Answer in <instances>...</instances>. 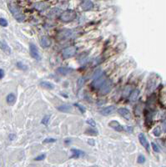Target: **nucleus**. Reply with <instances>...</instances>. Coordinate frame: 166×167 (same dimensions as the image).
<instances>
[{"mask_svg": "<svg viewBox=\"0 0 166 167\" xmlns=\"http://www.w3.org/2000/svg\"><path fill=\"white\" fill-rule=\"evenodd\" d=\"M107 79H108L106 77L105 73L102 72L100 69L97 70L94 74V79H93V81H92L91 85L93 86V88L94 89H100Z\"/></svg>", "mask_w": 166, "mask_h": 167, "instance_id": "obj_1", "label": "nucleus"}, {"mask_svg": "<svg viewBox=\"0 0 166 167\" xmlns=\"http://www.w3.org/2000/svg\"><path fill=\"white\" fill-rule=\"evenodd\" d=\"M8 8L10 11V13H12L13 18H15L18 22H23L25 19V16L23 13L21 12V10L18 9V7L13 2H9L8 3Z\"/></svg>", "mask_w": 166, "mask_h": 167, "instance_id": "obj_2", "label": "nucleus"}, {"mask_svg": "<svg viewBox=\"0 0 166 167\" xmlns=\"http://www.w3.org/2000/svg\"><path fill=\"white\" fill-rule=\"evenodd\" d=\"M77 17V13L73 9H68L65 10L64 12H63L60 15V19L63 22L68 23V22L73 21Z\"/></svg>", "mask_w": 166, "mask_h": 167, "instance_id": "obj_3", "label": "nucleus"}, {"mask_svg": "<svg viewBox=\"0 0 166 167\" xmlns=\"http://www.w3.org/2000/svg\"><path fill=\"white\" fill-rule=\"evenodd\" d=\"M76 51H77V49H76L74 46H70V47L65 48L64 49H63V51H62V57L64 59L72 58L76 54Z\"/></svg>", "mask_w": 166, "mask_h": 167, "instance_id": "obj_4", "label": "nucleus"}, {"mask_svg": "<svg viewBox=\"0 0 166 167\" xmlns=\"http://www.w3.org/2000/svg\"><path fill=\"white\" fill-rule=\"evenodd\" d=\"M113 88V82L111 79H107L104 84L101 86V88L99 89V92L100 94L104 95L106 94H108V93H109L111 91V89Z\"/></svg>", "mask_w": 166, "mask_h": 167, "instance_id": "obj_5", "label": "nucleus"}, {"mask_svg": "<svg viewBox=\"0 0 166 167\" xmlns=\"http://www.w3.org/2000/svg\"><path fill=\"white\" fill-rule=\"evenodd\" d=\"M29 53H30V55L32 58H34V59L39 60L41 59L40 54L39 53V49H38L37 46L34 44V43H30V44H29Z\"/></svg>", "mask_w": 166, "mask_h": 167, "instance_id": "obj_6", "label": "nucleus"}, {"mask_svg": "<svg viewBox=\"0 0 166 167\" xmlns=\"http://www.w3.org/2000/svg\"><path fill=\"white\" fill-rule=\"evenodd\" d=\"M139 139H140V144L142 145V146H144V148H145L147 151L149 152L150 146H149V143L146 138V136L144 135L143 133H140V135H139Z\"/></svg>", "mask_w": 166, "mask_h": 167, "instance_id": "obj_7", "label": "nucleus"}, {"mask_svg": "<svg viewBox=\"0 0 166 167\" xmlns=\"http://www.w3.org/2000/svg\"><path fill=\"white\" fill-rule=\"evenodd\" d=\"M115 106L114 105H110V106H108V107H105V108H103L100 109V114L102 115H104V116H108V115H110L112 114L114 111H115Z\"/></svg>", "mask_w": 166, "mask_h": 167, "instance_id": "obj_8", "label": "nucleus"}, {"mask_svg": "<svg viewBox=\"0 0 166 167\" xmlns=\"http://www.w3.org/2000/svg\"><path fill=\"white\" fill-rule=\"evenodd\" d=\"M80 5H81L82 9L84 11H89V10L93 9V8H94L93 2L90 1V0H84V1L81 2Z\"/></svg>", "mask_w": 166, "mask_h": 167, "instance_id": "obj_9", "label": "nucleus"}, {"mask_svg": "<svg viewBox=\"0 0 166 167\" xmlns=\"http://www.w3.org/2000/svg\"><path fill=\"white\" fill-rule=\"evenodd\" d=\"M118 113L120 114V115L124 118L125 120H129L131 119V113L128 109L126 108H120L118 109Z\"/></svg>", "mask_w": 166, "mask_h": 167, "instance_id": "obj_10", "label": "nucleus"}, {"mask_svg": "<svg viewBox=\"0 0 166 167\" xmlns=\"http://www.w3.org/2000/svg\"><path fill=\"white\" fill-rule=\"evenodd\" d=\"M40 44H41L43 49H46L50 47V45L52 44V41H51L50 38L48 36H43L40 39Z\"/></svg>", "mask_w": 166, "mask_h": 167, "instance_id": "obj_11", "label": "nucleus"}, {"mask_svg": "<svg viewBox=\"0 0 166 167\" xmlns=\"http://www.w3.org/2000/svg\"><path fill=\"white\" fill-rule=\"evenodd\" d=\"M73 69L69 67H59L56 69V72L61 75H67L69 74L72 73Z\"/></svg>", "mask_w": 166, "mask_h": 167, "instance_id": "obj_12", "label": "nucleus"}, {"mask_svg": "<svg viewBox=\"0 0 166 167\" xmlns=\"http://www.w3.org/2000/svg\"><path fill=\"white\" fill-rule=\"evenodd\" d=\"M108 125H109L112 129H114V130L118 131V132H121V131L124 130V127L122 126L118 121H116V120H112V121H110Z\"/></svg>", "mask_w": 166, "mask_h": 167, "instance_id": "obj_13", "label": "nucleus"}, {"mask_svg": "<svg viewBox=\"0 0 166 167\" xmlns=\"http://www.w3.org/2000/svg\"><path fill=\"white\" fill-rule=\"evenodd\" d=\"M71 152H72L71 158H74V159L79 158L85 155V153H84L83 150H80L78 149H71Z\"/></svg>", "mask_w": 166, "mask_h": 167, "instance_id": "obj_14", "label": "nucleus"}, {"mask_svg": "<svg viewBox=\"0 0 166 167\" xmlns=\"http://www.w3.org/2000/svg\"><path fill=\"white\" fill-rule=\"evenodd\" d=\"M57 109H58V110L64 112V113H69L72 110V106L69 105H62L58 106Z\"/></svg>", "mask_w": 166, "mask_h": 167, "instance_id": "obj_15", "label": "nucleus"}, {"mask_svg": "<svg viewBox=\"0 0 166 167\" xmlns=\"http://www.w3.org/2000/svg\"><path fill=\"white\" fill-rule=\"evenodd\" d=\"M39 85L43 87L44 89H54V85L50 83V82H48V81H41L39 83Z\"/></svg>", "mask_w": 166, "mask_h": 167, "instance_id": "obj_16", "label": "nucleus"}, {"mask_svg": "<svg viewBox=\"0 0 166 167\" xmlns=\"http://www.w3.org/2000/svg\"><path fill=\"white\" fill-rule=\"evenodd\" d=\"M139 95H140V90H139L138 89H134L129 95V100L132 101V102H134V101H135L138 99Z\"/></svg>", "mask_w": 166, "mask_h": 167, "instance_id": "obj_17", "label": "nucleus"}, {"mask_svg": "<svg viewBox=\"0 0 166 167\" xmlns=\"http://www.w3.org/2000/svg\"><path fill=\"white\" fill-rule=\"evenodd\" d=\"M72 34V32L70 30H63L60 33H59V36H60V39H67L69 38L70 35Z\"/></svg>", "mask_w": 166, "mask_h": 167, "instance_id": "obj_18", "label": "nucleus"}, {"mask_svg": "<svg viewBox=\"0 0 166 167\" xmlns=\"http://www.w3.org/2000/svg\"><path fill=\"white\" fill-rule=\"evenodd\" d=\"M6 100H7V103L9 104V105H13V104L15 103V101H16L15 94H13V93L8 94V96L6 98Z\"/></svg>", "mask_w": 166, "mask_h": 167, "instance_id": "obj_19", "label": "nucleus"}, {"mask_svg": "<svg viewBox=\"0 0 166 167\" xmlns=\"http://www.w3.org/2000/svg\"><path fill=\"white\" fill-rule=\"evenodd\" d=\"M85 134L86 135H89L96 136L99 135V131L94 128H89L85 130Z\"/></svg>", "mask_w": 166, "mask_h": 167, "instance_id": "obj_20", "label": "nucleus"}, {"mask_svg": "<svg viewBox=\"0 0 166 167\" xmlns=\"http://www.w3.org/2000/svg\"><path fill=\"white\" fill-rule=\"evenodd\" d=\"M0 49H1L3 51H4L6 54H9L11 53V49L8 46V44H6V43L4 42H1V41H0Z\"/></svg>", "mask_w": 166, "mask_h": 167, "instance_id": "obj_21", "label": "nucleus"}, {"mask_svg": "<svg viewBox=\"0 0 166 167\" xmlns=\"http://www.w3.org/2000/svg\"><path fill=\"white\" fill-rule=\"evenodd\" d=\"M16 65H17V67L19 69H22V70H27V69H28V66L25 65L24 64H23L22 62H17Z\"/></svg>", "mask_w": 166, "mask_h": 167, "instance_id": "obj_22", "label": "nucleus"}, {"mask_svg": "<svg viewBox=\"0 0 166 167\" xmlns=\"http://www.w3.org/2000/svg\"><path fill=\"white\" fill-rule=\"evenodd\" d=\"M49 119H50L49 115H45L43 118V120H41V124L44 125H47L48 124V122H49Z\"/></svg>", "mask_w": 166, "mask_h": 167, "instance_id": "obj_23", "label": "nucleus"}, {"mask_svg": "<svg viewBox=\"0 0 166 167\" xmlns=\"http://www.w3.org/2000/svg\"><path fill=\"white\" fill-rule=\"evenodd\" d=\"M145 160H146V159H145V155H140L138 156L137 161H138L139 164H144V163L145 162Z\"/></svg>", "mask_w": 166, "mask_h": 167, "instance_id": "obj_24", "label": "nucleus"}, {"mask_svg": "<svg viewBox=\"0 0 166 167\" xmlns=\"http://www.w3.org/2000/svg\"><path fill=\"white\" fill-rule=\"evenodd\" d=\"M153 133H154V135L159 136L160 135H161V129H160V127H159V126L156 127V128L154 130Z\"/></svg>", "mask_w": 166, "mask_h": 167, "instance_id": "obj_25", "label": "nucleus"}, {"mask_svg": "<svg viewBox=\"0 0 166 167\" xmlns=\"http://www.w3.org/2000/svg\"><path fill=\"white\" fill-rule=\"evenodd\" d=\"M86 123L88 125H89L90 126H92V127H95L96 126V122L94 121V120H93V119H89V120H86Z\"/></svg>", "mask_w": 166, "mask_h": 167, "instance_id": "obj_26", "label": "nucleus"}, {"mask_svg": "<svg viewBox=\"0 0 166 167\" xmlns=\"http://www.w3.org/2000/svg\"><path fill=\"white\" fill-rule=\"evenodd\" d=\"M0 26L7 27L8 26V21L4 18H0Z\"/></svg>", "mask_w": 166, "mask_h": 167, "instance_id": "obj_27", "label": "nucleus"}, {"mask_svg": "<svg viewBox=\"0 0 166 167\" xmlns=\"http://www.w3.org/2000/svg\"><path fill=\"white\" fill-rule=\"evenodd\" d=\"M45 157H46V155H45V154L39 155H38L37 157H35V158H34V160H36V161L43 160H44V159H45Z\"/></svg>", "mask_w": 166, "mask_h": 167, "instance_id": "obj_28", "label": "nucleus"}, {"mask_svg": "<svg viewBox=\"0 0 166 167\" xmlns=\"http://www.w3.org/2000/svg\"><path fill=\"white\" fill-rule=\"evenodd\" d=\"M56 140L57 139L54 138H47V139H45L43 142L44 144H48V143H53V142H56Z\"/></svg>", "mask_w": 166, "mask_h": 167, "instance_id": "obj_29", "label": "nucleus"}, {"mask_svg": "<svg viewBox=\"0 0 166 167\" xmlns=\"http://www.w3.org/2000/svg\"><path fill=\"white\" fill-rule=\"evenodd\" d=\"M84 84V78H80L78 79V82H77V85H78V88L79 89L80 87H82Z\"/></svg>", "mask_w": 166, "mask_h": 167, "instance_id": "obj_30", "label": "nucleus"}, {"mask_svg": "<svg viewBox=\"0 0 166 167\" xmlns=\"http://www.w3.org/2000/svg\"><path fill=\"white\" fill-rule=\"evenodd\" d=\"M74 105L77 107L78 109H79V111L81 112L82 114H84V113H85V109H84V106H82V105H80L79 104H74Z\"/></svg>", "mask_w": 166, "mask_h": 167, "instance_id": "obj_31", "label": "nucleus"}, {"mask_svg": "<svg viewBox=\"0 0 166 167\" xmlns=\"http://www.w3.org/2000/svg\"><path fill=\"white\" fill-rule=\"evenodd\" d=\"M151 146H152V148H153L154 151H155V152H159V151H160V150H159V146H158L156 144L152 143V144H151Z\"/></svg>", "mask_w": 166, "mask_h": 167, "instance_id": "obj_32", "label": "nucleus"}, {"mask_svg": "<svg viewBox=\"0 0 166 167\" xmlns=\"http://www.w3.org/2000/svg\"><path fill=\"white\" fill-rule=\"evenodd\" d=\"M4 77V70L0 69V79Z\"/></svg>", "mask_w": 166, "mask_h": 167, "instance_id": "obj_33", "label": "nucleus"}, {"mask_svg": "<svg viewBox=\"0 0 166 167\" xmlns=\"http://www.w3.org/2000/svg\"><path fill=\"white\" fill-rule=\"evenodd\" d=\"M88 143L89 145H91V146H94L95 142H94V139H89V140L88 141Z\"/></svg>", "mask_w": 166, "mask_h": 167, "instance_id": "obj_34", "label": "nucleus"}, {"mask_svg": "<svg viewBox=\"0 0 166 167\" xmlns=\"http://www.w3.org/2000/svg\"><path fill=\"white\" fill-rule=\"evenodd\" d=\"M9 138L10 140H13V139H14L15 138V135H13V134H10V135H9Z\"/></svg>", "mask_w": 166, "mask_h": 167, "instance_id": "obj_35", "label": "nucleus"}, {"mask_svg": "<svg viewBox=\"0 0 166 167\" xmlns=\"http://www.w3.org/2000/svg\"><path fill=\"white\" fill-rule=\"evenodd\" d=\"M127 130H129L130 132H132V128H131V127H128V128H127Z\"/></svg>", "mask_w": 166, "mask_h": 167, "instance_id": "obj_36", "label": "nucleus"}]
</instances>
